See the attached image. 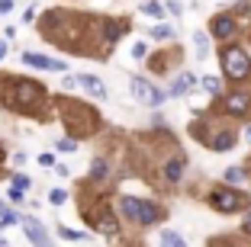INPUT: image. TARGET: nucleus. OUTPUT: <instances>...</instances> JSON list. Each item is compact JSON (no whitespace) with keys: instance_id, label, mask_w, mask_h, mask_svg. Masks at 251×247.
I'll use <instances>...</instances> for the list:
<instances>
[{"instance_id":"f257e3e1","label":"nucleus","mask_w":251,"mask_h":247,"mask_svg":"<svg viewBox=\"0 0 251 247\" xmlns=\"http://www.w3.org/2000/svg\"><path fill=\"white\" fill-rule=\"evenodd\" d=\"M119 209H123V215L129 218V222H135V225H155V222H161V209H158L155 202H148V199L126 196V199H119Z\"/></svg>"},{"instance_id":"f03ea898","label":"nucleus","mask_w":251,"mask_h":247,"mask_svg":"<svg viewBox=\"0 0 251 247\" xmlns=\"http://www.w3.org/2000/svg\"><path fill=\"white\" fill-rule=\"evenodd\" d=\"M222 71H226V77H232V80L251 77V58H248V51L238 48V45L226 48V51H222Z\"/></svg>"},{"instance_id":"7ed1b4c3","label":"nucleus","mask_w":251,"mask_h":247,"mask_svg":"<svg viewBox=\"0 0 251 247\" xmlns=\"http://www.w3.org/2000/svg\"><path fill=\"white\" fill-rule=\"evenodd\" d=\"M209 202H213V209L216 212H226V215H229V212H238V209H245V202H248V199L242 196V193H235V189H213V193H209Z\"/></svg>"},{"instance_id":"20e7f679","label":"nucleus","mask_w":251,"mask_h":247,"mask_svg":"<svg viewBox=\"0 0 251 247\" xmlns=\"http://www.w3.org/2000/svg\"><path fill=\"white\" fill-rule=\"evenodd\" d=\"M129 90H132V96L139 103H145V106H161V103H164V90L151 87L145 77H132V80H129Z\"/></svg>"},{"instance_id":"39448f33","label":"nucleus","mask_w":251,"mask_h":247,"mask_svg":"<svg viewBox=\"0 0 251 247\" xmlns=\"http://www.w3.org/2000/svg\"><path fill=\"white\" fill-rule=\"evenodd\" d=\"M13 100H16L20 109H32V106L42 103V90H39L32 80H16L13 84Z\"/></svg>"},{"instance_id":"423d86ee","label":"nucleus","mask_w":251,"mask_h":247,"mask_svg":"<svg viewBox=\"0 0 251 247\" xmlns=\"http://www.w3.org/2000/svg\"><path fill=\"white\" fill-rule=\"evenodd\" d=\"M71 87L87 90L90 96H97V100H103V96H106V87L97 77H90V74H81V77H65V90H71Z\"/></svg>"},{"instance_id":"0eeeda50","label":"nucleus","mask_w":251,"mask_h":247,"mask_svg":"<svg viewBox=\"0 0 251 247\" xmlns=\"http://www.w3.org/2000/svg\"><path fill=\"white\" fill-rule=\"evenodd\" d=\"M235 29H238V22H235V16H229V13H222V16L213 20V36L216 39H232Z\"/></svg>"},{"instance_id":"6e6552de","label":"nucleus","mask_w":251,"mask_h":247,"mask_svg":"<svg viewBox=\"0 0 251 247\" xmlns=\"http://www.w3.org/2000/svg\"><path fill=\"white\" fill-rule=\"evenodd\" d=\"M222 106H226V112H229V116H245V112L251 109V96L248 93H232V96H226V103H222Z\"/></svg>"},{"instance_id":"1a4fd4ad","label":"nucleus","mask_w":251,"mask_h":247,"mask_svg":"<svg viewBox=\"0 0 251 247\" xmlns=\"http://www.w3.org/2000/svg\"><path fill=\"white\" fill-rule=\"evenodd\" d=\"M23 61H26L29 67H42V71H65V61L45 58V55H32V51H26V55H23Z\"/></svg>"},{"instance_id":"9d476101","label":"nucleus","mask_w":251,"mask_h":247,"mask_svg":"<svg viewBox=\"0 0 251 247\" xmlns=\"http://www.w3.org/2000/svg\"><path fill=\"white\" fill-rule=\"evenodd\" d=\"M23 228H26V238H29L32 244H49V234L42 231V225H39V222L26 218V222H23Z\"/></svg>"},{"instance_id":"9b49d317","label":"nucleus","mask_w":251,"mask_h":247,"mask_svg":"<svg viewBox=\"0 0 251 247\" xmlns=\"http://www.w3.org/2000/svg\"><path fill=\"white\" fill-rule=\"evenodd\" d=\"M94 228H97V231H100V234H116V231H119L116 218H113L110 212H103V215H100V218H94Z\"/></svg>"},{"instance_id":"f8f14e48","label":"nucleus","mask_w":251,"mask_h":247,"mask_svg":"<svg viewBox=\"0 0 251 247\" xmlns=\"http://www.w3.org/2000/svg\"><path fill=\"white\" fill-rule=\"evenodd\" d=\"M180 177H184V160H180V157L168 160V164H164V180H168V183H177Z\"/></svg>"},{"instance_id":"ddd939ff","label":"nucleus","mask_w":251,"mask_h":247,"mask_svg":"<svg viewBox=\"0 0 251 247\" xmlns=\"http://www.w3.org/2000/svg\"><path fill=\"white\" fill-rule=\"evenodd\" d=\"M193 84H197V77H193V74H180V77L174 80V84H171V93L180 96V93H187V90H190Z\"/></svg>"},{"instance_id":"4468645a","label":"nucleus","mask_w":251,"mask_h":247,"mask_svg":"<svg viewBox=\"0 0 251 247\" xmlns=\"http://www.w3.org/2000/svg\"><path fill=\"white\" fill-rule=\"evenodd\" d=\"M106 177H110V164H106L103 157H97L94 167H90V180H94V183H103Z\"/></svg>"},{"instance_id":"2eb2a0df","label":"nucleus","mask_w":251,"mask_h":247,"mask_svg":"<svg viewBox=\"0 0 251 247\" xmlns=\"http://www.w3.org/2000/svg\"><path fill=\"white\" fill-rule=\"evenodd\" d=\"M123 32H126L123 22H116V20H106V22H103V39H106V42H116Z\"/></svg>"},{"instance_id":"dca6fc26","label":"nucleus","mask_w":251,"mask_h":247,"mask_svg":"<svg viewBox=\"0 0 251 247\" xmlns=\"http://www.w3.org/2000/svg\"><path fill=\"white\" fill-rule=\"evenodd\" d=\"M232 145H235V135H232V132H219L213 138V151H229Z\"/></svg>"},{"instance_id":"f3484780","label":"nucleus","mask_w":251,"mask_h":247,"mask_svg":"<svg viewBox=\"0 0 251 247\" xmlns=\"http://www.w3.org/2000/svg\"><path fill=\"white\" fill-rule=\"evenodd\" d=\"M193 45H197V58H206L209 55V39H206V32H197V36H193Z\"/></svg>"},{"instance_id":"a211bd4d","label":"nucleus","mask_w":251,"mask_h":247,"mask_svg":"<svg viewBox=\"0 0 251 247\" xmlns=\"http://www.w3.org/2000/svg\"><path fill=\"white\" fill-rule=\"evenodd\" d=\"M158 241H161V244H174V247L184 244V238H180L177 231H161V234H158Z\"/></svg>"},{"instance_id":"6ab92c4d","label":"nucleus","mask_w":251,"mask_h":247,"mask_svg":"<svg viewBox=\"0 0 251 247\" xmlns=\"http://www.w3.org/2000/svg\"><path fill=\"white\" fill-rule=\"evenodd\" d=\"M226 183H245V170L242 167H229L226 170Z\"/></svg>"},{"instance_id":"aec40b11","label":"nucleus","mask_w":251,"mask_h":247,"mask_svg":"<svg viewBox=\"0 0 251 247\" xmlns=\"http://www.w3.org/2000/svg\"><path fill=\"white\" fill-rule=\"evenodd\" d=\"M151 36H155V39H171V36H174V29H171V26H155Z\"/></svg>"},{"instance_id":"412c9836","label":"nucleus","mask_w":251,"mask_h":247,"mask_svg":"<svg viewBox=\"0 0 251 247\" xmlns=\"http://www.w3.org/2000/svg\"><path fill=\"white\" fill-rule=\"evenodd\" d=\"M68 199V193L65 189H52V193H49V202H55V205H61Z\"/></svg>"},{"instance_id":"4be33fe9","label":"nucleus","mask_w":251,"mask_h":247,"mask_svg":"<svg viewBox=\"0 0 251 247\" xmlns=\"http://www.w3.org/2000/svg\"><path fill=\"white\" fill-rule=\"evenodd\" d=\"M203 87H206L209 93H219V80L216 77H203Z\"/></svg>"},{"instance_id":"5701e85b","label":"nucleus","mask_w":251,"mask_h":247,"mask_svg":"<svg viewBox=\"0 0 251 247\" xmlns=\"http://www.w3.org/2000/svg\"><path fill=\"white\" fill-rule=\"evenodd\" d=\"M58 234H61V238H68V241H81V238H84V234L71 231V228H58Z\"/></svg>"},{"instance_id":"b1692460","label":"nucleus","mask_w":251,"mask_h":247,"mask_svg":"<svg viewBox=\"0 0 251 247\" xmlns=\"http://www.w3.org/2000/svg\"><path fill=\"white\" fill-rule=\"evenodd\" d=\"M142 10H145V13H151V16H161V13H164V10H161V3H145Z\"/></svg>"},{"instance_id":"393cba45","label":"nucleus","mask_w":251,"mask_h":247,"mask_svg":"<svg viewBox=\"0 0 251 247\" xmlns=\"http://www.w3.org/2000/svg\"><path fill=\"white\" fill-rule=\"evenodd\" d=\"M74 148H77V145H74V138H61L58 141V151H74Z\"/></svg>"},{"instance_id":"a878e982","label":"nucleus","mask_w":251,"mask_h":247,"mask_svg":"<svg viewBox=\"0 0 251 247\" xmlns=\"http://www.w3.org/2000/svg\"><path fill=\"white\" fill-rule=\"evenodd\" d=\"M13 186L26 189V186H29V177H23V174H16V177H13Z\"/></svg>"},{"instance_id":"bb28decb","label":"nucleus","mask_w":251,"mask_h":247,"mask_svg":"<svg viewBox=\"0 0 251 247\" xmlns=\"http://www.w3.org/2000/svg\"><path fill=\"white\" fill-rule=\"evenodd\" d=\"M132 58H145V45H142V42L132 45Z\"/></svg>"},{"instance_id":"cd10ccee","label":"nucleus","mask_w":251,"mask_h":247,"mask_svg":"<svg viewBox=\"0 0 251 247\" xmlns=\"http://www.w3.org/2000/svg\"><path fill=\"white\" fill-rule=\"evenodd\" d=\"M39 164H42V167H52L55 157H52V154H42V157H39Z\"/></svg>"},{"instance_id":"c85d7f7f","label":"nucleus","mask_w":251,"mask_h":247,"mask_svg":"<svg viewBox=\"0 0 251 247\" xmlns=\"http://www.w3.org/2000/svg\"><path fill=\"white\" fill-rule=\"evenodd\" d=\"M13 10V0H0V13H10Z\"/></svg>"},{"instance_id":"c756f323","label":"nucleus","mask_w":251,"mask_h":247,"mask_svg":"<svg viewBox=\"0 0 251 247\" xmlns=\"http://www.w3.org/2000/svg\"><path fill=\"white\" fill-rule=\"evenodd\" d=\"M245 231L251 234V212H248V218H245Z\"/></svg>"},{"instance_id":"7c9ffc66","label":"nucleus","mask_w":251,"mask_h":247,"mask_svg":"<svg viewBox=\"0 0 251 247\" xmlns=\"http://www.w3.org/2000/svg\"><path fill=\"white\" fill-rule=\"evenodd\" d=\"M3 51H7V42H0V58H3Z\"/></svg>"},{"instance_id":"2f4dec72","label":"nucleus","mask_w":251,"mask_h":247,"mask_svg":"<svg viewBox=\"0 0 251 247\" xmlns=\"http://www.w3.org/2000/svg\"><path fill=\"white\" fill-rule=\"evenodd\" d=\"M245 135H248V138H251V125H248V129H245Z\"/></svg>"}]
</instances>
